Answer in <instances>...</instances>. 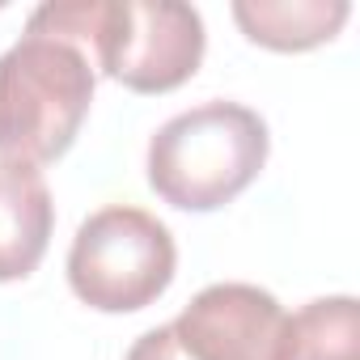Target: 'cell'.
Returning a JSON list of instances; mask_svg holds the SVG:
<instances>
[{
    "label": "cell",
    "mask_w": 360,
    "mask_h": 360,
    "mask_svg": "<svg viewBox=\"0 0 360 360\" xmlns=\"http://www.w3.org/2000/svg\"><path fill=\"white\" fill-rule=\"evenodd\" d=\"M26 30L68 39L131 94H169L195 77L208 34L178 0H56L30 13Z\"/></svg>",
    "instance_id": "1"
},
{
    "label": "cell",
    "mask_w": 360,
    "mask_h": 360,
    "mask_svg": "<svg viewBox=\"0 0 360 360\" xmlns=\"http://www.w3.org/2000/svg\"><path fill=\"white\" fill-rule=\"evenodd\" d=\"M178 267V246L169 229L131 204H110L81 221L68 250L72 292L102 314H131L153 305Z\"/></svg>",
    "instance_id": "4"
},
{
    "label": "cell",
    "mask_w": 360,
    "mask_h": 360,
    "mask_svg": "<svg viewBox=\"0 0 360 360\" xmlns=\"http://www.w3.org/2000/svg\"><path fill=\"white\" fill-rule=\"evenodd\" d=\"M127 360H191V356L178 347V339H174L169 326H153V330H144V335L131 343Z\"/></svg>",
    "instance_id": "9"
},
{
    "label": "cell",
    "mask_w": 360,
    "mask_h": 360,
    "mask_svg": "<svg viewBox=\"0 0 360 360\" xmlns=\"http://www.w3.org/2000/svg\"><path fill=\"white\" fill-rule=\"evenodd\" d=\"M56 204L34 165L0 161V284L30 276L51 242Z\"/></svg>",
    "instance_id": "6"
},
{
    "label": "cell",
    "mask_w": 360,
    "mask_h": 360,
    "mask_svg": "<svg viewBox=\"0 0 360 360\" xmlns=\"http://www.w3.org/2000/svg\"><path fill=\"white\" fill-rule=\"evenodd\" d=\"M284 318L259 284H208L169 330L191 360H276Z\"/></svg>",
    "instance_id": "5"
},
{
    "label": "cell",
    "mask_w": 360,
    "mask_h": 360,
    "mask_svg": "<svg viewBox=\"0 0 360 360\" xmlns=\"http://www.w3.org/2000/svg\"><path fill=\"white\" fill-rule=\"evenodd\" d=\"M98 72L81 47L26 30L0 56V161H60L94 102Z\"/></svg>",
    "instance_id": "3"
},
{
    "label": "cell",
    "mask_w": 360,
    "mask_h": 360,
    "mask_svg": "<svg viewBox=\"0 0 360 360\" xmlns=\"http://www.w3.org/2000/svg\"><path fill=\"white\" fill-rule=\"evenodd\" d=\"M347 18V0H238L233 5L242 34L271 51H309L318 43H330Z\"/></svg>",
    "instance_id": "7"
},
{
    "label": "cell",
    "mask_w": 360,
    "mask_h": 360,
    "mask_svg": "<svg viewBox=\"0 0 360 360\" xmlns=\"http://www.w3.org/2000/svg\"><path fill=\"white\" fill-rule=\"evenodd\" d=\"M276 360H360L356 297H318L284 318Z\"/></svg>",
    "instance_id": "8"
},
{
    "label": "cell",
    "mask_w": 360,
    "mask_h": 360,
    "mask_svg": "<svg viewBox=\"0 0 360 360\" xmlns=\"http://www.w3.org/2000/svg\"><path fill=\"white\" fill-rule=\"evenodd\" d=\"M267 123L242 102H204L174 115L148 140V187L183 212L233 204L267 165Z\"/></svg>",
    "instance_id": "2"
}]
</instances>
